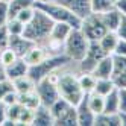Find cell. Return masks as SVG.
Masks as SVG:
<instances>
[{"label": "cell", "mask_w": 126, "mask_h": 126, "mask_svg": "<svg viewBox=\"0 0 126 126\" xmlns=\"http://www.w3.org/2000/svg\"><path fill=\"white\" fill-rule=\"evenodd\" d=\"M56 3H61L67 6L70 11H73L78 17L84 18L88 14H91V8H90V0H53Z\"/></svg>", "instance_id": "cell-12"}, {"label": "cell", "mask_w": 126, "mask_h": 126, "mask_svg": "<svg viewBox=\"0 0 126 126\" xmlns=\"http://www.w3.org/2000/svg\"><path fill=\"white\" fill-rule=\"evenodd\" d=\"M6 117H8V106L0 100V126H2L6 120Z\"/></svg>", "instance_id": "cell-40"}, {"label": "cell", "mask_w": 126, "mask_h": 126, "mask_svg": "<svg viewBox=\"0 0 126 126\" xmlns=\"http://www.w3.org/2000/svg\"><path fill=\"white\" fill-rule=\"evenodd\" d=\"M112 65H114V75L122 73V71L126 70V56L123 55H114L112 53ZM112 75V76H114Z\"/></svg>", "instance_id": "cell-31"}, {"label": "cell", "mask_w": 126, "mask_h": 126, "mask_svg": "<svg viewBox=\"0 0 126 126\" xmlns=\"http://www.w3.org/2000/svg\"><path fill=\"white\" fill-rule=\"evenodd\" d=\"M117 91H119V103H120L119 112H126V88H117Z\"/></svg>", "instance_id": "cell-39"}, {"label": "cell", "mask_w": 126, "mask_h": 126, "mask_svg": "<svg viewBox=\"0 0 126 126\" xmlns=\"http://www.w3.org/2000/svg\"><path fill=\"white\" fill-rule=\"evenodd\" d=\"M9 20V6L8 2H0V26L6 24Z\"/></svg>", "instance_id": "cell-34"}, {"label": "cell", "mask_w": 126, "mask_h": 126, "mask_svg": "<svg viewBox=\"0 0 126 126\" xmlns=\"http://www.w3.org/2000/svg\"><path fill=\"white\" fill-rule=\"evenodd\" d=\"M33 126H53L55 120H53V115L50 112V108L40 105L33 114V120H32Z\"/></svg>", "instance_id": "cell-14"}, {"label": "cell", "mask_w": 126, "mask_h": 126, "mask_svg": "<svg viewBox=\"0 0 126 126\" xmlns=\"http://www.w3.org/2000/svg\"><path fill=\"white\" fill-rule=\"evenodd\" d=\"M53 24H55V21H53L44 11H41L40 8H37L33 18L24 26L23 37L31 40L32 43L46 44L47 40H49V35H50V31L53 28Z\"/></svg>", "instance_id": "cell-2"}, {"label": "cell", "mask_w": 126, "mask_h": 126, "mask_svg": "<svg viewBox=\"0 0 126 126\" xmlns=\"http://www.w3.org/2000/svg\"><path fill=\"white\" fill-rule=\"evenodd\" d=\"M3 79H8L6 78V68L2 62H0V80H3Z\"/></svg>", "instance_id": "cell-42"}, {"label": "cell", "mask_w": 126, "mask_h": 126, "mask_svg": "<svg viewBox=\"0 0 126 126\" xmlns=\"http://www.w3.org/2000/svg\"><path fill=\"white\" fill-rule=\"evenodd\" d=\"M12 84H14V90L18 94H23V93H28V91H32V90H35V84L33 80L29 78V75H24L21 78H17L12 80Z\"/></svg>", "instance_id": "cell-23"}, {"label": "cell", "mask_w": 126, "mask_h": 126, "mask_svg": "<svg viewBox=\"0 0 126 126\" xmlns=\"http://www.w3.org/2000/svg\"><path fill=\"white\" fill-rule=\"evenodd\" d=\"M71 29H75V28L70 26L68 23L56 21L53 24L50 35H49V40L44 44L52 55H61V53H64V43H65L67 37L70 35Z\"/></svg>", "instance_id": "cell-6"}, {"label": "cell", "mask_w": 126, "mask_h": 126, "mask_svg": "<svg viewBox=\"0 0 126 126\" xmlns=\"http://www.w3.org/2000/svg\"><path fill=\"white\" fill-rule=\"evenodd\" d=\"M114 6L112 0H90V8L94 14H102Z\"/></svg>", "instance_id": "cell-27"}, {"label": "cell", "mask_w": 126, "mask_h": 126, "mask_svg": "<svg viewBox=\"0 0 126 126\" xmlns=\"http://www.w3.org/2000/svg\"><path fill=\"white\" fill-rule=\"evenodd\" d=\"M112 2H115V0H112Z\"/></svg>", "instance_id": "cell-44"}, {"label": "cell", "mask_w": 126, "mask_h": 126, "mask_svg": "<svg viewBox=\"0 0 126 126\" xmlns=\"http://www.w3.org/2000/svg\"><path fill=\"white\" fill-rule=\"evenodd\" d=\"M76 114H78V126H94L96 114L90 110V106L87 103V94L76 105Z\"/></svg>", "instance_id": "cell-10"}, {"label": "cell", "mask_w": 126, "mask_h": 126, "mask_svg": "<svg viewBox=\"0 0 126 126\" xmlns=\"http://www.w3.org/2000/svg\"><path fill=\"white\" fill-rule=\"evenodd\" d=\"M100 17H102L103 24L106 26V29H108V31H114V32H115L117 26H119V23H120L122 14H120V12H119V11H117L115 8L112 6L111 9H108V11L102 12V14H100Z\"/></svg>", "instance_id": "cell-16"}, {"label": "cell", "mask_w": 126, "mask_h": 126, "mask_svg": "<svg viewBox=\"0 0 126 126\" xmlns=\"http://www.w3.org/2000/svg\"><path fill=\"white\" fill-rule=\"evenodd\" d=\"M90 40L85 37V33L80 31V28L71 29L70 35L64 43V55L73 62L82 61L88 52Z\"/></svg>", "instance_id": "cell-4"}, {"label": "cell", "mask_w": 126, "mask_h": 126, "mask_svg": "<svg viewBox=\"0 0 126 126\" xmlns=\"http://www.w3.org/2000/svg\"><path fill=\"white\" fill-rule=\"evenodd\" d=\"M33 44L35 43H32L31 40H28L26 37H23V35H11V37H9V47L20 58H23L26 53H28V50L33 46Z\"/></svg>", "instance_id": "cell-13"}, {"label": "cell", "mask_w": 126, "mask_h": 126, "mask_svg": "<svg viewBox=\"0 0 126 126\" xmlns=\"http://www.w3.org/2000/svg\"><path fill=\"white\" fill-rule=\"evenodd\" d=\"M78 79H79V85H80V88H82L84 94H90L91 91H94V87H96V80L97 79L94 78L93 73L80 71L79 76H78Z\"/></svg>", "instance_id": "cell-24"}, {"label": "cell", "mask_w": 126, "mask_h": 126, "mask_svg": "<svg viewBox=\"0 0 126 126\" xmlns=\"http://www.w3.org/2000/svg\"><path fill=\"white\" fill-rule=\"evenodd\" d=\"M35 110H31L21 103H15L8 106V120H11L12 125H32Z\"/></svg>", "instance_id": "cell-8"}, {"label": "cell", "mask_w": 126, "mask_h": 126, "mask_svg": "<svg viewBox=\"0 0 126 126\" xmlns=\"http://www.w3.org/2000/svg\"><path fill=\"white\" fill-rule=\"evenodd\" d=\"M117 41H119V35H117L114 31H108L103 37L99 40V44H100V47L105 50L106 55H112Z\"/></svg>", "instance_id": "cell-20"}, {"label": "cell", "mask_w": 126, "mask_h": 126, "mask_svg": "<svg viewBox=\"0 0 126 126\" xmlns=\"http://www.w3.org/2000/svg\"><path fill=\"white\" fill-rule=\"evenodd\" d=\"M9 37H11V33L8 31V26L2 24L0 26V50L9 46Z\"/></svg>", "instance_id": "cell-32"}, {"label": "cell", "mask_w": 126, "mask_h": 126, "mask_svg": "<svg viewBox=\"0 0 126 126\" xmlns=\"http://www.w3.org/2000/svg\"><path fill=\"white\" fill-rule=\"evenodd\" d=\"M18 103H21L23 106H28L31 110H37V108L41 105V100L38 97L37 90H32V91L18 94Z\"/></svg>", "instance_id": "cell-22"}, {"label": "cell", "mask_w": 126, "mask_h": 126, "mask_svg": "<svg viewBox=\"0 0 126 126\" xmlns=\"http://www.w3.org/2000/svg\"><path fill=\"white\" fill-rule=\"evenodd\" d=\"M120 111V103H119V91L117 88L112 90L110 94L105 96V106H103V112L108 114H117Z\"/></svg>", "instance_id": "cell-21"}, {"label": "cell", "mask_w": 126, "mask_h": 126, "mask_svg": "<svg viewBox=\"0 0 126 126\" xmlns=\"http://www.w3.org/2000/svg\"><path fill=\"white\" fill-rule=\"evenodd\" d=\"M14 91V84H12V80L11 79H3V80H0V100L8 94V93H11Z\"/></svg>", "instance_id": "cell-33"}, {"label": "cell", "mask_w": 126, "mask_h": 126, "mask_svg": "<svg viewBox=\"0 0 126 126\" xmlns=\"http://www.w3.org/2000/svg\"><path fill=\"white\" fill-rule=\"evenodd\" d=\"M8 26V31H9L11 35H23L24 32V23H21L20 20H17V18H9L6 23Z\"/></svg>", "instance_id": "cell-29"}, {"label": "cell", "mask_w": 126, "mask_h": 126, "mask_svg": "<svg viewBox=\"0 0 126 126\" xmlns=\"http://www.w3.org/2000/svg\"><path fill=\"white\" fill-rule=\"evenodd\" d=\"M0 2H9V0H0Z\"/></svg>", "instance_id": "cell-43"}, {"label": "cell", "mask_w": 126, "mask_h": 126, "mask_svg": "<svg viewBox=\"0 0 126 126\" xmlns=\"http://www.w3.org/2000/svg\"><path fill=\"white\" fill-rule=\"evenodd\" d=\"M94 126H122L120 114H108V112H100L94 119Z\"/></svg>", "instance_id": "cell-18"}, {"label": "cell", "mask_w": 126, "mask_h": 126, "mask_svg": "<svg viewBox=\"0 0 126 126\" xmlns=\"http://www.w3.org/2000/svg\"><path fill=\"white\" fill-rule=\"evenodd\" d=\"M67 62H70V59L64 55V53H61V55H50L43 62H40V64L29 67L28 75H29V78L33 80V82L37 84L38 80H41L43 78H46L49 73L61 68L62 65H65Z\"/></svg>", "instance_id": "cell-5"}, {"label": "cell", "mask_w": 126, "mask_h": 126, "mask_svg": "<svg viewBox=\"0 0 126 126\" xmlns=\"http://www.w3.org/2000/svg\"><path fill=\"white\" fill-rule=\"evenodd\" d=\"M114 8L120 14L126 15V0H115V2H114Z\"/></svg>", "instance_id": "cell-41"}, {"label": "cell", "mask_w": 126, "mask_h": 126, "mask_svg": "<svg viewBox=\"0 0 126 126\" xmlns=\"http://www.w3.org/2000/svg\"><path fill=\"white\" fill-rule=\"evenodd\" d=\"M56 126H78V114H76V106L71 105L67 111H64L58 119L55 120Z\"/></svg>", "instance_id": "cell-17"}, {"label": "cell", "mask_w": 126, "mask_h": 126, "mask_svg": "<svg viewBox=\"0 0 126 126\" xmlns=\"http://www.w3.org/2000/svg\"><path fill=\"white\" fill-rule=\"evenodd\" d=\"M112 80L117 88H126V70L122 73H117L112 76Z\"/></svg>", "instance_id": "cell-36"}, {"label": "cell", "mask_w": 126, "mask_h": 126, "mask_svg": "<svg viewBox=\"0 0 126 126\" xmlns=\"http://www.w3.org/2000/svg\"><path fill=\"white\" fill-rule=\"evenodd\" d=\"M2 102L6 105V106H11V105H15V103H18V93L15 91H11V93H8L3 99H2Z\"/></svg>", "instance_id": "cell-35"}, {"label": "cell", "mask_w": 126, "mask_h": 126, "mask_svg": "<svg viewBox=\"0 0 126 126\" xmlns=\"http://www.w3.org/2000/svg\"><path fill=\"white\" fill-rule=\"evenodd\" d=\"M50 55H52V53L49 52V49L44 46V44H37V43H35L33 46L28 50V53L23 56V59L28 62L29 67H32V65H37V64H40V62H43Z\"/></svg>", "instance_id": "cell-9"}, {"label": "cell", "mask_w": 126, "mask_h": 126, "mask_svg": "<svg viewBox=\"0 0 126 126\" xmlns=\"http://www.w3.org/2000/svg\"><path fill=\"white\" fill-rule=\"evenodd\" d=\"M35 11H37L35 5H33V6H28V8H24V9H21L18 14H17V15H15V18H17V20H20V21L24 23V24H28V23L33 18Z\"/></svg>", "instance_id": "cell-30"}, {"label": "cell", "mask_w": 126, "mask_h": 126, "mask_svg": "<svg viewBox=\"0 0 126 126\" xmlns=\"http://www.w3.org/2000/svg\"><path fill=\"white\" fill-rule=\"evenodd\" d=\"M5 68H6V78L11 79V80L28 75V71H29V65H28V62H26L23 58H18L15 62H12L11 65H8Z\"/></svg>", "instance_id": "cell-15"}, {"label": "cell", "mask_w": 126, "mask_h": 126, "mask_svg": "<svg viewBox=\"0 0 126 126\" xmlns=\"http://www.w3.org/2000/svg\"><path fill=\"white\" fill-rule=\"evenodd\" d=\"M91 73L94 75L96 79H108V78H112V75H114L112 56H111V55L103 56V58L96 64V67L93 68Z\"/></svg>", "instance_id": "cell-11"}, {"label": "cell", "mask_w": 126, "mask_h": 126, "mask_svg": "<svg viewBox=\"0 0 126 126\" xmlns=\"http://www.w3.org/2000/svg\"><path fill=\"white\" fill-rule=\"evenodd\" d=\"M80 31L85 33V37L90 41H99L103 35L108 32L106 26L102 21L100 14H88L87 17L82 18V23H80Z\"/></svg>", "instance_id": "cell-7"}, {"label": "cell", "mask_w": 126, "mask_h": 126, "mask_svg": "<svg viewBox=\"0 0 126 126\" xmlns=\"http://www.w3.org/2000/svg\"><path fill=\"white\" fill-rule=\"evenodd\" d=\"M115 33L119 35V38L126 40V15L125 14H122V18H120V23L117 26V29H115Z\"/></svg>", "instance_id": "cell-37"}, {"label": "cell", "mask_w": 126, "mask_h": 126, "mask_svg": "<svg viewBox=\"0 0 126 126\" xmlns=\"http://www.w3.org/2000/svg\"><path fill=\"white\" fill-rule=\"evenodd\" d=\"M80 70L78 67V62L70 61L65 65L58 68V79H56V87L59 91V97L65 99L71 105H78L84 99V91L79 85V76Z\"/></svg>", "instance_id": "cell-1"}, {"label": "cell", "mask_w": 126, "mask_h": 126, "mask_svg": "<svg viewBox=\"0 0 126 126\" xmlns=\"http://www.w3.org/2000/svg\"><path fill=\"white\" fill-rule=\"evenodd\" d=\"M37 0H9L8 6H9V18H15V15L21 9L28 6H33Z\"/></svg>", "instance_id": "cell-25"}, {"label": "cell", "mask_w": 126, "mask_h": 126, "mask_svg": "<svg viewBox=\"0 0 126 126\" xmlns=\"http://www.w3.org/2000/svg\"><path fill=\"white\" fill-rule=\"evenodd\" d=\"M112 53H114V55H123V56H126V40L119 38V41H117Z\"/></svg>", "instance_id": "cell-38"}, {"label": "cell", "mask_w": 126, "mask_h": 126, "mask_svg": "<svg viewBox=\"0 0 126 126\" xmlns=\"http://www.w3.org/2000/svg\"><path fill=\"white\" fill-rule=\"evenodd\" d=\"M87 103L90 106V110H91L96 115L103 112V106H105V96L99 94L96 91H91L90 94H87Z\"/></svg>", "instance_id": "cell-19"}, {"label": "cell", "mask_w": 126, "mask_h": 126, "mask_svg": "<svg viewBox=\"0 0 126 126\" xmlns=\"http://www.w3.org/2000/svg\"><path fill=\"white\" fill-rule=\"evenodd\" d=\"M20 56L17 55V53L8 46V47H5V49H2L0 50V62L5 65V67H8V65H11L12 62H15L17 59H18Z\"/></svg>", "instance_id": "cell-28"}, {"label": "cell", "mask_w": 126, "mask_h": 126, "mask_svg": "<svg viewBox=\"0 0 126 126\" xmlns=\"http://www.w3.org/2000/svg\"><path fill=\"white\" fill-rule=\"evenodd\" d=\"M115 84H114V80L112 78H108V79H97L96 80V87H94V91L99 93V94H102V96H106V94H110L112 90H115Z\"/></svg>", "instance_id": "cell-26"}, {"label": "cell", "mask_w": 126, "mask_h": 126, "mask_svg": "<svg viewBox=\"0 0 126 126\" xmlns=\"http://www.w3.org/2000/svg\"><path fill=\"white\" fill-rule=\"evenodd\" d=\"M35 6L40 8L41 11H44L53 21H62V23H68L73 28H80V23H82V18L78 17L73 11H70L67 6L56 3L53 0H37L35 2Z\"/></svg>", "instance_id": "cell-3"}]
</instances>
